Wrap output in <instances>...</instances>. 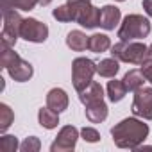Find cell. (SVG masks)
I'll return each mask as SVG.
<instances>
[{
	"instance_id": "cell-27",
	"label": "cell",
	"mask_w": 152,
	"mask_h": 152,
	"mask_svg": "<svg viewBox=\"0 0 152 152\" xmlns=\"http://www.w3.org/2000/svg\"><path fill=\"white\" fill-rule=\"evenodd\" d=\"M11 9H15L13 0H2V13H7V11H11Z\"/></svg>"
},
{
	"instance_id": "cell-9",
	"label": "cell",
	"mask_w": 152,
	"mask_h": 152,
	"mask_svg": "<svg viewBox=\"0 0 152 152\" xmlns=\"http://www.w3.org/2000/svg\"><path fill=\"white\" fill-rule=\"evenodd\" d=\"M20 38L32 41V43H43L48 38V27L41 22H38L36 18H25L22 22V29H20Z\"/></svg>"
},
{
	"instance_id": "cell-4",
	"label": "cell",
	"mask_w": 152,
	"mask_h": 152,
	"mask_svg": "<svg viewBox=\"0 0 152 152\" xmlns=\"http://www.w3.org/2000/svg\"><path fill=\"white\" fill-rule=\"evenodd\" d=\"M150 34V22L141 15H127L118 29L120 41L143 39Z\"/></svg>"
},
{
	"instance_id": "cell-3",
	"label": "cell",
	"mask_w": 152,
	"mask_h": 152,
	"mask_svg": "<svg viewBox=\"0 0 152 152\" xmlns=\"http://www.w3.org/2000/svg\"><path fill=\"white\" fill-rule=\"evenodd\" d=\"M0 64L9 72V75L16 83H25L32 77V64L29 61H23L9 45L2 43V54H0Z\"/></svg>"
},
{
	"instance_id": "cell-1",
	"label": "cell",
	"mask_w": 152,
	"mask_h": 152,
	"mask_svg": "<svg viewBox=\"0 0 152 152\" xmlns=\"http://www.w3.org/2000/svg\"><path fill=\"white\" fill-rule=\"evenodd\" d=\"M52 16L59 22H77L86 29L100 25V9L90 0H70L68 4L56 7Z\"/></svg>"
},
{
	"instance_id": "cell-20",
	"label": "cell",
	"mask_w": 152,
	"mask_h": 152,
	"mask_svg": "<svg viewBox=\"0 0 152 152\" xmlns=\"http://www.w3.org/2000/svg\"><path fill=\"white\" fill-rule=\"evenodd\" d=\"M125 93H127V88H125L124 81H116V79L109 81V84H107V97H109L111 102H120L125 97Z\"/></svg>"
},
{
	"instance_id": "cell-26",
	"label": "cell",
	"mask_w": 152,
	"mask_h": 152,
	"mask_svg": "<svg viewBox=\"0 0 152 152\" xmlns=\"http://www.w3.org/2000/svg\"><path fill=\"white\" fill-rule=\"evenodd\" d=\"M36 4H38V0H13V6L22 11H31V9H34Z\"/></svg>"
},
{
	"instance_id": "cell-5",
	"label": "cell",
	"mask_w": 152,
	"mask_h": 152,
	"mask_svg": "<svg viewBox=\"0 0 152 152\" xmlns=\"http://www.w3.org/2000/svg\"><path fill=\"white\" fill-rule=\"evenodd\" d=\"M111 56L124 63L141 64L145 59H148V47L140 41H120L111 47Z\"/></svg>"
},
{
	"instance_id": "cell-2",
	"label": "cell",
	"mask_w": 152,
	"mask_h": 152,
	"mask_svg": "<svg viewBox=\"0 0 152 152\" xmlns=\"http://www.w3.org/2000/svg\"><path fill=\"white\" fill-rule=\"evenodd\" d=\"M111 136L120 148H136L148 136V125L138 118H125L111 129Z\"/></svg>"
},
{
	"instance_id": "cell-8",
	"label": "cell",
	"mask_w": 152,
	"mask_h": 152,
	"mask_svg": "<svg viewBox=\"0 0 152 152\" xmlns=\"http://www.w3.org/2000/svg\"><path fill=\"white\" fill-rule=\"evenodd\" d=\"M131 111L136 116H141L145 120H152V88L141 86L140 90L134 91Z\"/></svg>"
},
{
	"instance_id": "cell-10",
	"label": "cell",
	"mask_w": 152,
	"mask_h": 152,
	"mask_svg": "<svg viewBox=\"0 0 152 152\" xmlns=\"http://www.w3.org/2000/svg\"><path fill=\"white\" fill-rule=\"evenodd\" d=\"M77 138H79V131L75 129L73 125H64L57 138L54 140V143L50 145V150L52 152H68V150H73L75 145H77Z\"/></svg>"
},
{
	"instance_id": "cell-12",
	"label": "cell",
	"mask_w": 152,
	"mask_h": 152,
	"mask_svg": "<svg viewBox=\"0 0 152 152\" xmlns=\"http://www.w3.org/2000/svg\"><path fill=\"white\" fill-rule=\"evenodd\" d=\"M47 106H48L50 109L57 111V113L64 111V109L68 107V95H66V91L61 90V88L50 90V91L47 93Z\"/></svg>"
},
{
	"instance_id": "cell-18",
	"label": "cell",
	"mask_w": 152,
	"mask_h": 152,
	"mask_svg": "<svg viewBox=\"0 0 152 152\" xmlns=\"http://www.w3.org/2000/svg\"><path fill=\"white\" fill-rule=\"evenodd\" d=\"M120 70V64H118V59H104L97 64V73L100 77H115Z\"/></svg>"
},
{
	"instance_id": "cell-19",
	"label": "cell",
	"mask_w": 152,
	"mask_h": 152,
	"mask_svg": "<svg viewBox=\"0 0 152 152\" xmlns=\"http://www.w3.org/2000/svg\"><path fill=\"white\" fill-rule=\"evenodd\" d=\"M109 47H111V41H109V38H107L106 34H93V36H90V45H88V48H90L91 52L102 54V52H106Z\"/></svg>"
},
{
	"instance_id": "cell-17",
	"label": "cell",
	"mask_w": 152,
	"mask_h": 152,
	"mask_svg": "<svg viewBox=\"0 0 152 152\" xmlns=\"http://www.w3.org/2000/svg\"><path fill=\"white\" fill-rule=\"evenodd\" d=\"M57 115H59V113L54 111V109H50L48 106H47V107H41V109L38 111L39 125L45 127V129H54V127H57V124H59V116H57Z\"/></svg>"
},
{
	"instance_id": "cell-30",
	"label": "cell",
	"mask_w": 152,
	"mask_h": 152,
	"mask_svg": "<svg viewBox=\"0 0 152 152\" xmlns=\"http://www.w3.org/2000/svg\"><path fill=\"white\" fill-rule=\"evenodd\" d=\"M148 57H152V45L148 47Z\"/></svg>"
},
{
	"instance_id": "cell-25",
	"label": "cell",
	"mask_w": 152,
	"mask_h": 152,
	"mask_svg": "<svg viewBox=\"0 0 152 152\" xmlns=\"http://www.w3.org/2000/svg\"><path fill=\"white\" fill-rule=\"evenodd\" d=\"M140 70H141V73L145 75V79L152 84V57L145 59V61L140 64Z\"/></svg>"
},
{
	"instance_id": "cell-23",
	"label": "cell",
	"mask_w": 152,
	"mask_h": 152,
	"mask_svg": "<svg viewBox=\"0 0 152 152\" xmlns=\"http://www.w3.org/2000/svg\"><path fill=\"white\" fill-rule=\"evenodd\" d=\"M39 148H41V143H39V140H38L36 136L27 138V140L20 145V150H22V152H38Z\"/></svg>"
},
{
	"instance_id": "cell-22",
	"label": "cell",
	"mask_w": 152,
	"mask_h": 152,
	"mask_svg": "<svg viewBox=\"0 0 152 152\" xmlns=\"http://www.w3.org/2000/svg\"><path fill=\"white\" fill-rule=\"evenodd\" d=\"M18 148V140L15 136H2L0 138V152H15Z\"/></svg>"
},
{
	"instance_id": "cell-16",
	"label": "cell",
	"mask_w": 152,
	"mask_h": 152,
	"mask_svg": "<svg viewBox=\"0 0 152 152\" xmlns=\"http://www.w3.org/2000/svg\"><path fill=\"white\" fill-rule=\"evenodd\" d=\"M124 84L127 88V91H136L143 86V83L147 81L145 75L141 73V70H129L125 75H124Z\"/></svg>"
},
{
	"instance_id": "cell-15",
	"label": "cell",
	"mask_w": 152,
	"mask_h": 152,
	"mask_svg": "<svg viewBox=\"0 0 152 152\" xmlns=\"http://www.w3.org/2000/svg\"><path fill=\"white\" fill-rule=\"evenodd\" d=\"M66 45L75 52H83L90 45V36H86L83 31H72L66 36Z\"/></svg>"
},
{
	"instance_id": "cell-31",
	"label": "cell",
	"mask_w": 152,
	"mask_h": 152,
	"mask_svg": "<svg viewBox=\"0 0 152 152\" xmlns=\"http://www.w3.org/2000/svg\"><path fill=\"white\" fill-rule=\"evenodd\" d=\"M116 2H124V0H116Z\"/></svg>"
},
{
	"instance_id": "cell-11",
	"label": "cell",
	"mask_w": 152,
	"mask_h": 152,
	"mask_svg": "<svg viewBox=\"0 0 152 152\" xmlns=\"http://www.w3.org/2000/svg\"><path fill=\"white\" fill-rule=\"evenodd\" d=\"M122 18V13L115 6H104L100 9V27L106 31H113Z\"/></svg>"
},
{
	"instance_id": "cell-13",
	"label": "cell",
	"mask_w": 152,
	"mask_h": 152,
	"mask_svg": "<svg viewBox=\"0 0 152 152\" xmlns=\"http://www.w3.org/2000/svg\"><path fill=\"white\" fill-rule=\"evenodd\" d=\"M86 118L91 124H100L107 118V106L104 100H97L86 106Z\"/></svg>"
},
{
	"instance_id": "cell-29",
	"label": "cell",
	"mask_w": 152,
	"mask_h": 152,
	"mask_svg": "<svg viewBox=\"0 0 152 152\" xmlns=\"http://www.w3.org/2000/svg\"><path fill=\"white\" fill-rule=\"evenodd\" d=\"M50 2H52V0H38V4H39V6H48Z\"/></svg>"
},
{
	"instance_id": "cell-6",
	"label": "cell",
	"mask_w": 152,
	"mask_h": 152,
	"mask_svg": "<svg viewBox=\"0 0 152 152\" xmlns=\"http://www.w3.org/2000/svg\"><path fill=\"white\" fill-rule=\"evenodd\" d=\"M97 73V64L88 57H77L72 63V81L73 88L77 91H83L90 86L93 81V75Z\"/></svg>"
},
{
	"instance_id": "cell-21",
	"label": "cell",
	"mask_w": 152,
	"mask_h": 152,
	"mask_svg": "<svg viewBox=\"0 0 152 152\" xmlns=\"http://www.w3.org/2000/svg\"><path fill=\"white\" fill-rule=\"evenodd\" d=\"M15 120V113L7 104H0V131H7Z\"/></svg>"
},
{
	"instance_id": "cell-14",
	"label": "cell",
	"mask_w": 152,
	"mask_h": 152,
	"mask_svg": "<svg viewBox=\"0 0 152 152\" xmlns=\"http://www.w3.org/2000/svg\"><path fill=\"white\" fill-rule=\"evenodd\" d=\"M79 99L84 106L91 104V102H97V100H104V90L99 83L91 81L88 88H84L83 91H79Z\"/></svg>"
},
{
	"instance_id": "cell-7",
	"label": "cell",
	"mask_w": 152,
	"mask_h": 152,
	"mask_svg": "<svg viewBox=\"0 0 152 152\" xmlns=\"http://www.w3.org/2000/svg\"><path fill=\"white\" fill-rule=\"evenodd\" d=\"M23 18L16 11H7L4 13V29H2V43L15 47L16 39L20 38V29H22Z\"/></svg>"
},
{
	"instance_id": "cell-28",
	"label": "cell",
	"mask_w": 152,
	"mask_h": 152,
	"mask_svg": "<svg viewBox=\"0 0 152 152\" xmlns=\"http://www.w3.org/2000/svg\"><path fill=\"white\" fill-rule=\"evenodd\" d=\"M143 9L148 16H152V0H143Z\"/></svg>"
},
{
	"instance_id": "cell-24",
	"label": "cell",
	"mask_w": 152,
	"mask_h": 152,
	"mask_svg": "<svg viewBox=\"0 0 152 152\" xmlns=\"http://www.w3.org/2000/svg\"><path fill=\"white\" fill-rule=\"evenodd\" d=\"M81 136H83L86 141H90V143H95V141H99V140H100L99 131H97V129H93V127H84V129L81 131Z\"/></svg>"
}]
</instances>
